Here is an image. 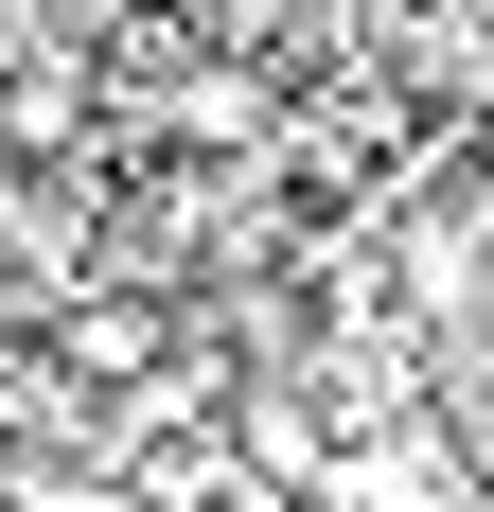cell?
Masks as SVG:
<instances>
[{"mask_svg": "<svg viewBox=\"0 0 494 512\" xmlns=\"http://www.w3.org/2000/svg\"><path fill=\"white\" fill-rule=\"evenodd\" d=\"M159 336H177L159 301H71V318H53V354L89 371V389H142V371H159Z\"/></svg>", "mask_w": 494, "mask_h": 512, "instance_id": "obj_1", "label": "cell"}, {"mask_svg": "<svg viewBox=\"0 0 494 512\" xmlns=\"http://www.w3.org/2000/svg\"><path fill=\"white\" fill-rule=\"evenodd\" d=\"M89 512H142V495H89Z\"/></svg>", "mask_w": 494, "mask_h": 512, "instance_id": "obj_4", "label": "cell"}, {"mask_svg": "<svg viewBox=\"0 0 494 512\" xmlns=\"http://www.w3.org/2000/svg\"><path fill=\"white\" fill-rule=\"evenodd\" d=\"M53 36H142V0H36Z\"/></svg>", "mask_w": 494, "mask_h": 512, "instance_id": "obj_3", "label": "cell"}, {"mask_svg": "<svg viewBox=\"0 0 494 512\" xmlns=\"http://www.w3.org/2000/svg\"><path fill=\"white\" fill-rule=\"evenodd\" d=\"M53 53H71V36H53V18H36V0H0V89H36V71H53Z\"/></svg>", "mask_w": 494, "mask_h": 512, "instance_id": "obj_2", "label": "cell"}]
</instances>
